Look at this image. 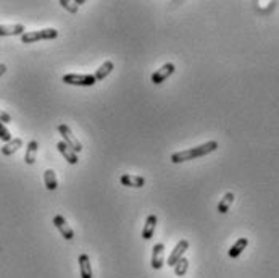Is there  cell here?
<instances>
[{
	"label": "cell",
	"mask_w": 279,
	"mask_h": 278,
	"mask_svg": "<svg viewBox=\"0 0 279 278\" xmlns=\"http://www.w3.org/2000/svg\"><path fill=\"white\" fill-rule=\"evenodd\" d=\"M53 225H55V228L60 231V235L63 236L66 241H71V239H74V231H73V228L68 225V222L65 220V217L63 215H55V217H53Z\"/></svg>",
	"instance_id": "6"
},
{
	"label": "cell",
	"mask_w": 279,
	"mask_h": 278,
	"mask_svg": "<svg viewBox=\"0 0 279 278\" xmlns=\"http://www.w3.org/2000/svg\"><path fill=\"white\" fill-rule=\"evenodd\" d=\"M12 121V117H10V113H7L4 110H0V123H10Z\"/></svg>",
	"instance_id": "23"
},
{
	"label": "cell",
	"mask_w": 279,
	"mask_h": 278,
	"mask_svg": "<svg viewBox=\"0 0 279 278\" xmlns=\"http://www.w3.org/2000/svg\"><path fill=\"white\" fill-rule=\"evenodd\" d=\"M57 129H58L60 136L63 137V143L68 146L69 149H73V152H76V154H77V152H81V151H82V144H81V141L73 134L71 128H69L68 125H63V123H61V125H58V126H57Z\"/></svg>",
	"instance_id": "4"
},
{
	"label": "cell",
	"mask_w": 279,
	"mask_h": 278,
	"mask_svg": "<svg viewBox=\"0 0 279 278\" xmlns=\"http://www.w3.org/2000/svg\"><path fill=\"white\" fill-rule=\"evenodd\" d=\"M12 133L9 129H7V126L4 125V123H0V141H4L5 144L12 141Z\"/></svg>",
	"instance_id": "21"
},
{
	"label": "cell",
	"mask_w": 279,
	"mask_h": 278,
	"mask_svg": "<svg viewBox=\"0 0 279 278\" xmlns=\"http://www.w3.org/2000/svg\"><path fill=\"white\" fill-rule=\"evenodd\" d=\"M173 268H174L176 276H184L185 272H188V268H189V260L185 259V257H181L179 260L176 262V265Z\"/></svg>",
	"instance_id": "20"
},
{
	"label": "cell",
	"mask_w": 279,
	"mask_h": 278,
	"mask_svg": "<svg viewBox=\"0 0 279 278\" xmlns=\"http://www.w3.org/2000/svg\"><path fill=\"white\" fill-rule=\"evenodd\" d=\"M79 270H81V278H92V267H90V259L86 252L79 254Z\"/></svg>",
	"instance_id": "14"
},
{
	"label": "cell",
	"mask_w": 279,
	"mask_h": 278,
	"mask_svg": "<svg viewBox=\"0 0 279 278\" xmlns=\"http://www.w3.org/2000/svg\"><path fill=\"white\" fill-rule=\"evenodd\" d=\"M5 72H7V66H5L4 63H0V76H4Z\"/></svg>",
	"instance_id": "24"
},
{
	"label": "cell",
	"mask_w": 279,
	"mask_h": 278,
	"mask_svg": "<svg viewBox=\"0 0 279 278\" xmlns=\"http://www.w3.org/2000/svg\"><path fill=\"white\" fill-rule=\"evenodd\" d=\"M21 146H23V139L21 137H13L10 143H7L4 148L0 149V152H2L5 157H10V156H13L15 152L20 151Z\"/></svg>",
	"instance_id": "15"
},
{
	"label": "cell",
	"mask_w": 279,
	"mask_h": 278,
	"mask_svg": "<svg viewBox=\"0 0 279 278\" xmlns=\"http://www.w3.org/2000/svg\"><path fill=\"white\" fill-rule=\"evenodd\" d=\"M44 184H45V188H47L49 191H55L58 188L57 175H55V172H53L52 168H47L44 172Z\"/></svg>",
	"instance_id": "18"
},
{
	"label": "cell",
	"mask_w": 279,
	"mask_h": 278,
	"mask_svg": "<svg viewBox=\"0 0 279 278\" xmlns=\"http://www.w3.org/2000/svg\"><path fill=\"white\" fill-rule=\"evenodd\" d=\"M37 149H39V143L36 139L29 141L28 148H26V154H25V162L28 165H34L36 157H37Z\"/></svg>",
	"instance_id": "17"
},
{
	"label": "cell",
	"mask_w": 279,
	"mask_h": 278,
	"mask_svg": "<svg viewBox=\"0 0 279 278\" xmlns=\"http://www.w3.org/2000/svg\"><path fill=\"white\" fill-rule=\"evenodd\" d=\"M113 68H115L113 61H110V60L104 61V63L100 65V66H99V70H96V73H94V78H96V81H102V80H105L107 76L113 72Z\"/></svg>",
	"instance_id": "16"
},
{
	"label": "cell",
	"mask_w": 279,
	"mask_h": 278,
	"mask_svg": "<svg viewBox=\"0 0 279 278\" xmlns=\"http://www.w3.org/2000/svg\"><path fill=\"white\" fill-rule=\"evenodd\" d=\"M218 148H220V146H218V143H216V141H208L205 144L196 146V148L174 152L171 156V162H173V164H182V162H189V160H194V159L208 156V154L215 152Z\"/></svg>",
	"instance_id": "1"
},
{
	"label": "cell",
	"mask_w": 279,
	"mask_h": 278,
	"mask_svg": "<svg viewBox=\"0 0 279 278\" xmlns=\"http://www.w3.org/2000/svg\"><path fill=\"white\" fill-rule=\"evenodd\" d=\"M165 264V244L157 243L152 249V262L150 265L153 270H160Z\"/></svg>",
	"instance_id": "7"
},
{
	"label": "cell",
	"mask_w": 279,
	"mask_h": 278,
	"mask_svg": "<svg viewBox=\"0 0 279 278\" xmlns=\"http://www.w3.org/2000/svg\"><path fill=\"white\" fill-rule=\"evenodd\" d=\"M123 186H128V188H142L145 184V178L144 176H136V175H121L120 178Z\"/></svg>",
	"instance_id": "10"
},
{
	"label": "cell",
	"mask_w": 279,
	"mask_h": 278,
	"mask_svg": "<svg viewBox=\"0 0 279 278\" xmlns=\"http://www.w3.org/2000/svg\"><path fill=\"white\" fill-rule=\"evenodd\" d=\"M60 5L69 13H76L77 9H79V5H77L76 2H68V0H60Z\"/></svg>",
	"instance_id": "22"
},
{
	"label": "cell",
	"mask_w": 279,
	"mask_h": 278,
	"mask_svg": "<svg viewBox=\"0 0 279 278\" xmlns=\"http://www.w3.org/2000/svg\"><path fill=\"white\" fill-rule=\"evenodd\" d=\"M157 222H158L157 215H147L145 223H144V230H142V239L149 241V239L153 238L155 228H157Z\"/></svg>",
	"instance_id": "9"
},
{
	"label": "cell",
	"mask_w": 279,
	"mask_h": 278,
	"mask_svg": "<svg viewBox=\"0 0 279 278\" xmlns=\"http://www.w3.org/2000/svg\"><path fill=\"white\" fill-rule=\"evenodd\" d=\"M232 202H234V194H232V192H226V194L223 196V199L220 200V204H218V212L226 214L229 211V207L232 205Z\"/></svg>",
	"instance_id": "19"
},
{
	"label": "cell",
	"mask_w": 279,
	"mask_h": 278,
	"mask_svg": "<svg viewBox=\"0 0 279 278\" xmlns=\"http://www.w3.org/2000/svg\"><path fill=\"white\" fill-rule=\"evenodd\" d=\"M247 246H249V239L247 238H239L237 241L234 243L229 248V251H228V256L231 257V259H236V257H239L241 256V254L245 251V248Z\"/></svg>",
	"instance_id": "13"
},
{
	"label": "cell",
	"mask_w": 279,
	"mask_h": 278,
	"mask_svg": "<svg viewBox=\"0 0 279 278\" xmlns=\"http://www.w3.org/2000/svg\"><path fill=\"white\" fill-rule=\"evenodd\" d=\"M57 149H58V152L61 154V156H63V159L68 162V164L76 165L77 162H79V159H77V156H76V152H73V149H69L63 141L57 143Z\"/></svg>",
	"instance_id": "12"
},
{
	"label": "cell",
	"mask_w": 279,
	"mask_h": 278,
	"mask_svg": "<svg viewBox=\"0 0 279 278\" xmlns=\"http://www.w3.org/2000/svg\"><path fill=\"white\" fill-rule=\"evenodd\" d=\"M26 28L23 25H0V37L5 36H23Z\"/></svg>",
	"instance_id": "11"
},
{
	"label": "cell",
	"mask_w": 279,
	"mask_h": 278,
	"mask_svg": "<svg viewBox=\"0 0 279 278\" xmlns=\"http://www.w3.org/2000/svg\"><path fill=\"white\" fill-rule=\"evenodd\" d=\"M65 84L69 86H81V88H90L97 83L94 75H77V73H68L61 78Z\"/></svg>",
	"instance_id": "3"
},
{
	"label": "cell",
	"mask_w": 279,
	"mask_h": 278,
	"mask_svg": "<svg viewBox=\"0 0 279 278\" xmlns=\"http://www.w3.org/2000/svg\"><path fill=\"white\" fill-rule=\"evenodd\" d=\"M174 72H176V66H174V63H171V61H168V63H165L163 66H160L157 72H155L153 75H152V83L153 84H161V83H165L169 76H173L174 75Z\"/></svg>",
	"instance_id": "5"
},
{
	"label": "cell",
	"mask_w": 279,
	"mask_h": 278,
	"mask_svg": "<svg viewBox=\"0 0 279 278\" xmlns=\"http://www.w3.org/2000/svg\"><path fill=\"white\" fill-rule=\"evenodd\" d=\"M188 249H189V241H188V239H181V241L174 246L173 252L169 254V257H168V265H169V267H174L176 262L179 260L181 257H184V252L188 251Z\"/></svg>",
	"instance_id": "8"
},
{
	"label": "cell",
	"mask_w": 279,
	"mask_h": 278,
	"mask_svg": "<svg viewBox=\"0 0 279 278\" xmlns=\"http://www.w3.org/2000/svg\"><path fill=\"white\" fill-rule=\"evenodd\" d=\"M58 37V31L53 28H45L39 31H26L25 34L21 36L23 44H33L37 41H52Z\"/></svg>",
	"instance_id": "2"
}]
</instances>
